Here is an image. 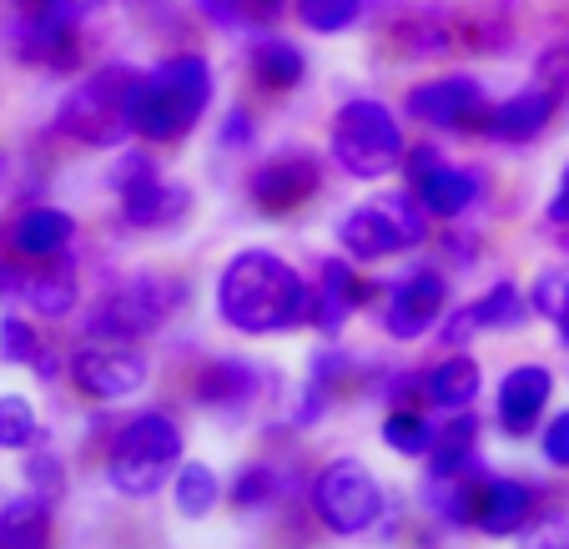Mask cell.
I'll use <instances>...</instances> for the list:
<instances>
[{"mask_svg": "<svg viewBox=\"0 0 569 549\" xmlns=\"http://www.w3.org/2000/svg\"><path fill=\"white\" fill-rule=\"evenodd\" d=\"M535 515V489L519 479H479V505H473V529L489 539H509Z\"/></svg>", "mask_w": 569, "mask_h": 549, "instance_id": "obj_13", "label": "cell"}, {"mask_svg": "<svg viewBox=\"0 0 569 549\" xmlns=\"http://www.w3.org/2000/svg\"><path fill=\"white\" fill-rule=\"evenodd\" d=\"M0 549H51V499L31 489L0 509Z\"/></svg>", "mask_w": 569, "mask_h": 549, "instance_id": "obj_21", "label": "cell"}, {"mask_svg": "<svg viewBox=\"0 0 569 549\" xmlns=\"http://www.w3.org/2000/svg\"><path fill=\"white\" fill-rule=\"evenodd\" d=\"M76 242V222L61 212V207H26L11 222V248L31 262H51L61 258Z\"/></svg>", "mask_w": 569, "mask_h": 549, "instance_id": "obj_17", "label": "cell"}, {"mask_svg": "<svg viewBox=\"0 0 569 549\" xmlns=\"http://www.w3.org/2000/svg\"><path fill=\"white\" fill-rule=\"evenodd\" d=\"M182 298V282L172 278H137L107 302V308L91 318V333L97 338H137L151 333L157 323H167V312Z\"/></svg>", "mask_w": 569, "mask_h": 549, "instance_id": "obj_7", "label": "cell"}, {"mask_svg": "<svg viewBox=\"0 0 569 549\" xmlns=\"http://www.w3.org/2000/svg\"><path fill=\"white\" fill-rule=\"evenodd\" d=\"M473 312H479V328H525L535 308H529V292H519L515 282H495L473 302Z\"/></svg>", "mask_w": 569, "mask_h": 549, "instance_id": "obj_27", "label": "cell"}, {"mask_svg": "<svg viewBox=\"0 0 569 549\" xmlns=\"http://www.w3.org/2000/svg\"><path fill=\"white\" fill-rule=\"evenodd\" d=\"M555 328H559V348H565V353H569V312H565V318H559Z\"/></svg>", "mask_w": 569, "mask_h": 549, "instance_id": "obj_42", "label": "cell"}, {"mask_svg": "<svg viewBox=\"0 0 569 549\" xmlns=\"http://www.w3.org/2000/svg\"><path fill=\"white\" fill-rule=\"evenodd\" d=\"M71 383L76 393H87L97 403L131 399V393L147 388V358L121 343H91L71 358Z\"/></svg>", "mask_w": 569, "mask_h": 549, "instance_id": "obj_8", "label": "cell"}, {"mask_svg": "<svg viewBox=\"0 0 569 549\" xmlns=\"http://www.w3.org/2000/svg\"><path fill=\"white\" fill-rule=\"evenodd\" d=\"M212 101V71L202 56H172L131 76V131L151 141H182Z\"/></svg>", "mask_w": 569, "mask_h": 549, "instance_id": "obj_2", "label": "cell"}, {"mask_svg": "<svg viewBox=\"0 0 569 549\" xmlns=\"http://www.w3.org/2000/svg\"><path fill=\"white\" fill-rule=\"evenodd\" d=\"M473 328H479V312H473V308L449 312V318H443V343H449V348H463V343L473 338Z\"/></svg>", "mask_w": 569, "mask_h": 549, "instance_id": "obj_38", "label": "cell"}, {"mask_svg": "<svg viewBox=\"0 0 569 549\" xmlns=\"http://www.w3.org/2000/svg\"><path fill=\"white\" fill-rule=\"evenodd\" d=\"M565 187H569V167H565Z\"/></svg>", "mask_w": 569, "mask_h": 549, "instance_id": "obj_44", "label": "cell"}, {"mask_svg": "<svg viewBox=\"0 0 569 549\" xmlns=\"http://www.w3.org/2000/svg\"><path fill=\"white\" fill-rule=\"evenodd\" d=\"M549 121H555V91H549V87H529V91L505 97L499 107H489L483 131H489V137H499V141H535Z\"/></svg>", "mask_w": 569, "mask_h": 549, "instance_id": "obj_14", "label": "cell"}, {"mask_svg": "<svg viewBox=\"0 0 569 549\" xmlns=\"http://www.w3.org/2000/svg\"><path fill=\"white\" fill-rule=\"evenodd\" d=\"M473 459H479V419L459 409L453 419H443L439 433H433L429 475L433 479H469L473 475Z\"/></svg>", "mask_w": 569, "mask_h": 549, "instance_id": "obj_20", "label": "cell"}, {"mask_svg": "<svg viewBox=\"0 0 569 549\" xmlns=\"http://www.w3.org/2000/svg\"><path fill=\"white\" fill-rule=\"evenodd\" d=\"M443 308H449V288H443L439 272L423 268V272H413L409 282L393 288V298H388V308H383V328H388V338L409 343V338H423L439 323Z\"/></svg>", "mask_w": 569, "mask_h": 549, "instance_id": "obj_11", "label": "cell"}, {"mask_svg": "<svg viewBox=\"0 0 569 549\" xmlns=\"http://www.w3.org/2000/svg\"><path fill=\"white\" fill-rule=\"evenodd\" d=\"M217 26H272L282 11H288V0H197Z\"/></svg>", "mask_w": 569, "mask_h": 549, "instance_id": "obj_29", "label": "cell"}, {"mask_svg": "<svg viewBox=\"0 0 569 549\" xmlns=\"http://www.w3.org/2000/svg\"><path fill=\"white\" fill-rule=\"evenodd\" d=\"M473 393H479V363L463 353L443 358L423 373V399L439 403V409H469Z\"/></svg>", "mask_w": 569, "mask_h": 549, "instance_id": "obj_24", "label": "cell"}, {"mask_svg": "<svg viewBox=\"0 0 569 549\" xmlns=\"http://www.w3.org/2000/svg\"><path fill=\"white\" fill-rule=\"evenodd\" d=\"M0 177H6V157H0Z\"/></svg>", "mask_w": 569, "mask_h": 549, "instance_id": "obj_43", "label": "cell"}, {"mask_svg": "<svg viewBox=\"0 0 569 549\" xmlns=\"http://www.w3.org/2000/svg\"><path fill=\"white\" fill-rule=\"evenodd\" d=\"M525 549H569V519H545Z\"/></svg>", "mask_w": 569, "mask_h": 549, "instance_id": "obj_39", "label": "cell"}, {"mask_svg": "<svg viewBox=\"0 0 569 549\" xmlns=\"http://www.w3.org/2000/svg\"><path fill=\"white\" fill-rule=\"evenodd\" d=\"M272 499H282V479L272 463H252V469H242L232 485V505L237 509H268Z\"/></svg>", "mask_w": 569, "mask_h": 549, "instance_id": "obj_31", "label": "cell"}, {"mask_svg": "<svg viewBox=\"0 0 569 549\" xmlns=\"http://www.w3.org/2000/svg\"><path fill=\"white\" fill-rule=\"evenodd\" d=\"M529 308L539 312V318H549V323H559L569 312V272L549 268L535 278V288H529Z\"/></svg>", "mask_w": 569, "mask_h": 549, "instance_id": "obj_33", "label": "cell"}, {"mask_svg": "<svg viewBox=\"0 0 569 549\" xmlns=\"http://www.w3.org/2000/svg\"><path fill=\"white\" fill-rule=\"evenodd\" d=\"M363 282H358L353 262L348 258H328L322 262V282H318V302H312V323L322 328L328 338L343 333V323L363 308Z\"/></svg>", "mask_w": 569, "mask_h": 549, "instance_id": "obj_15", "label": "cell"}, {"mask_svg": "<svg viewBox=\"0 0 569 549\" xmlns=\"http://www.w3.org/2000/svg\"><path fill=\"white\" fill-rule=\"evenodd\" d=\"M312 515L333 535H363L383 515V489L358 459H338L312 479Z\"/></svg>", "mask_w": 569, "mask_h": 549, "instance_id": "obj_6", "label": "cell"}, {"mask_svg": "<svg viewBox=\"0 0 569 549\" xmlns=\"http://www.w3.org/2000/svg\"><path fill=\"white\" fill-rule=\"evenodd\" d=\"M368 0H298V21L318 36H338L363 16Z\"/></svg>", "mask_w": 569, "mask_h": 549, "instance_id": "obj_30", "label": "cell"}, {"mask_svg": "<svg viewBox=\"0 0 569 549\" xmlns=\"http://www.w3.org/2000/svg\"><path fill=\"white\" fill-rule=\"evenodd\" d=\"M177 459H182V429H177L172 413L151 409L121 423V433L111 439L107 475L127 499H151L172 479Z\"/></svg>", "mask_w": 569, "mask_h": 549, "instance_id": "obj_3", "label": "cell"}, {"mask_svg": "<svg viewBox=\"0 0 569 549\" xmlns=\"http://www.w3.org/2000/svg\"><path fill=\"white\" fill-rule=\"evenodd\" d=\"M539 453H545L555 469H569V409H559L555 419L545 423V433H539Z\"/></svg>", "mask_w": 569, "mask_h": 549, "instance_id": "obj_37", "label": "cell"}, {"mask_svg": "<svg viewBox=\"0 0 569 549\" xmlns=\"http://www.w3.org/2000/svg\"><path fill=\"white\" fill-rule=\"evenodd\" d=\"M549 222H555V227H569V187H559V197H555V202H549Z\"/></svg>", "mask_w": 569, "mask_h": 549, "instance_id": "obj_41", "label": "cell"}, {"mask_svg": "<svg viewBox=\"0 0 569 549\" xmlns=\"http://www.w3.org/2000/svg\"><path fill=\"white\" fill-rule=\"evenodd\" d=\"M302 76H308V61H302V51L292 41H262L252 51V81L262 91H292L302 87Z\"/></svg>", "mask_w": 569, "mask_h": 549, "instance_id": "obj_25", "label": "cell"}, {"mask_svg": "<svg viewBox=\"0 0 569 549\" xmlns=\"http://www.w3.org/2000/svg\"><path fill=\"white\" fill-rule=\"evenodd\" d=\"M16 298H21L31 312H41V318H66L81 292H76L71 268H56V258H51V262H41V272H21Z\"/></svg>", "mask_w": 569, "mask_h": 549, "instance_id": "obj_22", "label": "cell"}, {"mask_svg": "<svg viewBox=\"0 0 569 549\" xmlns=\"http://www.w3.org/2000/svg\"><path fill=\"white\" fill-rule=\"evenodd\" d=\"M409 117L433 131H483L489 107H483V87L473 76H439V81L413 87Z\"/></svg>", "mask_w": 569, "mask_h": 549, "instance_id": "obj_9", "label": "cell"}, {"mask_svg": "<svg viewBox=\"0 0 569 549\" xmlns=\"http://www.w3.org/2000/svg\"><path fill=\"white\" fill-rule=\"evenodd\" d=\"M252 131H258V127H252V117H248V111H227V121H222V147H227V151L248 147V141H252Z\"/></svg>", "mask_w": 569, "mask_h": 549, "instance_id": "obj_40", "label": "cell"}, {"mask_svg": "<svg viewBox=\"0 0 569 549\" xmlns=\"http://www.w3.org/2000/svg\"><path fill=\"white\" fill-rule=\"evenodd\" d=\"M333 162L343 167L358 182H378L388 177L398 162H403V131H398V117L373 97H353L348 107H338L333 117Z\"/></svg>", "mask_w": 569, "mask_h": 549, "instance_id": "obj_4", "label": "cell"}, {"mask_svg": "<svg viewBox=\"0 0 569 549\" xmlns=\"http://www.w3.org/2000/svg\"><path fill=\"white\" fill-rule=\"evenodd\" d=\"M172 499H177V515L182 519H207L222 499V479L207 469V463H182L177 469V485H172Z\"/></svg>", "mask_w": 569, "mask_h": 549, "instance_id": "obj_26", "label": "cell"}, {"mask_svg": "<svg viewBox=\"0 0 569 549\" xmlns=\"http://www.w3.org/2000/svg\"><path fill=\"white\" fill-rule=\"evenodd\" d=\"M258 368L242 363V358H212V363L197 373V403L217 413H242L252 399H258Z\"/></svg>", "mask_w": 569, "mask_h": 549, "instance_id": "obj_16", "label": "cell"}, {"mask_svg": "<svg viewBox=\"0 0 569 549\" xmlns=\"http://www.w3.org/2000/svg\"><path fill=\"white\" fill-rule=\"evenodd\" d=\"M151 177H157V167H151L147 151H121V162L111 167V187H117L121 197L137 192V187H141V182H151Z\"/></svg>", "mask_w": 569, "mask_h": 549, "instance_id": "obj_36", "label": "cell"}, {"mask_svg": "<svg viewBox=\"0 0 569 549\" xmlns=\"http://www.w3.org/2000/svg\"><path fill=\"white\" fill-rule=\"evenodd\" d=\"M187 207H192V197L182 192V187L161 182V172L151 177V182H141L137 192L121 197V212H127L131 227H161V222H177V217H187Z\"/></svg>", "mask_w": 569, "mask_h": 549, "instance_id": "obj_23", "label": "cell"}, {"mask_svg": "<svg viewBox=\"0 0 569 549\" xmlns=\"http://www.w3.org/2000/svg\"><path fill=\"white\" fill-rule=\"evenodd\" d=\"M549 393H555V378L545 363H519L505 373L499 383V423L509 433H529L539 423V413L549 409Z\"/></svg>", "mask_w": 569, "mask_h": 549, "instance_id": "obj_12", "label": "cell"}, {"mask_svg": "<svg viewBox=\"0 0 569 549\" xmlns=\"http://www.w3.org/2000/svg\"><path fill=\"white\" fill-rule=\"evenodd\" d=\"M318 177H322L318 157H308V151H282V157H272V162H262L258 172H252L248 197L258 212L282 217L318 192Z\"/></svg>", "mask_w": 569, "mask_h": 549, "instance_id": "obj_10", "label": "cell"}, {"mask_svg": "<svg viewBox=\"0 0 569 549\" xmlns=\"http://www.w3.org/2000/svg\"><path fill=\"white\" fill-rule=\"evenodd\" d=\"M383 443L403 459H419V453L433 449V423L423 419L419 409H388L383 419Z\"/></svg>", "mask_w": 569, "mask_h": 549, "instance_id": "obj_28", "label": "cell"}, {"mask_svg": "<svg viewBox=\"0 0 569 549\" xmlns=\"http://www.w3.org/2000/svg\"><path fill=\"white\" fill-rule=\"evenodd\" d=\"M479 192H483V177L469 172V167H449V162L429 167V172L413 182V197L429 207V217H459V212H469V207L479 202Z\"/></svg>", "mask_w": 569, "mask_h": 549, "instance_id": "obj_19", "label": "cell"}, {"mask_svg": "<svg viewBox=\"0 0 569 549\" xmlns=\"http://www.w3.org/2000/svg\"><path fill=\"white\" fill-rule=\"evenodd\" d=\"M312 302H318V292L298 278V268H288L282 258H272L262 248L237 252L222 268V278H217V312H222V323L248 338L308 323Z\"/></svg>", "mask_w": 569, "mask_h": 549, "instance_id": "obj_1", "label": "cell"}, {"mask_svg": "<svg viewBox=\"0 0 569 549\" xmlns=\"http://www.w3.org/2000/svg\"><path fill=\"white\" fill-rule=\"evenodd\" d=\"M41 338L26 318H0V363H36Z\"/></svg>", "mask_w": 569, "mask_h": 549, "instance_id": "obj_34", "label": "cell"}, {"mask_svg": "<svg viewBox=\"0 0 569 549\" xmlns=\"http://www.w3.org/2000/svg\"><path fill=\"white\" fill-rule=\"evenodd\" d=\"M338 242H343L348 258H358V262H383V258H393V252H403V238H398L393 217L383 212V202L353 207V212L338 222Z\"/></svg>", "mask_w": 569, "mask_h": 549, "instance_id": "obj_18", "label": "cell"}, {"mask_svg": "<svg viewBox=\"0 0 569 549\" xmlns=\"http://www.w3.org/2000/svg\"><path fill=\"white\" fill-rule=\"evenodd\" d=\"M36 439V409L21 393H6L0 399V449H26Z\"/></svg>", "mask_w": 569, "mask_h": 549, "instance_id": "obj_32", "label": "cell"}, {"mask_svg": "<svg viewBox=\"0 0 569 549\" xmlns=\"http://www.w3.org/2000/svg\"><path fill=\"white\" fill-rule=\"evenodd\" d=\"M26 479H31V489L41 499H61L66 495V469L56 453H31L26 459Z\"/></svg>", "mask_w": 569, "mask_h": 549, "instance_id": "obj_35", "label": "cell"}, {"mask_svg": "<svg viewBox=\"0 0 569 549\" xmlns=\"http://www.w3.org/2000/svg\"><path fill=\"white\" fill-rule=\"evenodd\" d=\"M131 76L121 66L91 71L56 111V131L81 147H121L131 137Z\"/></svg>", "mask_w": 569, "mask_h": 549, "instance_id": "obj_5", "label": "cell"}]
</instances>
